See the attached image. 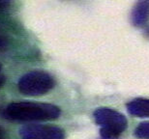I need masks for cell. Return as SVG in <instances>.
Returning a JSON list of instances; mask_svg holds the SVG:
<instances>
[{
    "label": "cell",
    "instance_id": "obj_11",
    "mask_svg": "<svg viewBox=\"0 0 149 139\" xmlns=\"http://www.w3.org/2000/svg\"><path fill=\"white\" fill-rule=\"evenodd\" d=\"M102 139H116V138H102Z\"/></svg>",
    "mask_w": 149,
    "mask_h": 139
},
{
    "label": "cell",
    "instance_id": "obj_8",
    "mask_svg": "<svg viewBox=\"0 0 149 139\" xmlns=\"http://www.w3.org/2000/svg\"><path fill=\"white\" fill-rule=\"evenodd\" d=\"M1 70H2V66L0 65V88H1V87L3 86V85H4L5 80H6L5 75L1 73Z\"/></svg>",
    "mask_w": 149,
    "mask_h": 139
},
{
    "label": "cell",
    "instance_id": "obj_1",
    "mask_svg": "<svg viewBox=\"0 0 149 139\" xmlns=\"http://www.w3.org/2000/svg\"><path fill=\"white\" fill-rule=\"evenodd\" d=\"M61 110L52 103L19 102H12L3 109L2 116L12 122L52 121L60 117Z\"/></svg>",
    "mask_w": 149,
    "mask_h": 139
},
{
    "label": "cell",
    "instance_id": "obj_3",
    "mask_svg": "<svg viewBox=\"0 0 149 139\" xmlns=\"http://www.w3.org/2000/svg\"><path fill=\"white\" fill-rule=\"evenodd\" d=\"M54 85V78L49 73L43 71H32L19 78L17 87L24 96L36 97L49 93Z\"/></svg>",
    "mask_w": 149,
    "mask_h": 139
},
{
    "label": "cell",
    "instance_id": "obj_4",
    "mask_svg": "<svg viewBox=\"0 0 149 139\" xmlns=\"http://www.w3.org/2000/svg\"><path fill=\"white\" fill-rule=\"evenodd\" d=\"M22 139H65V132L59 127L28 125L19 129Z\"/></svg>",
    "mask_w": 149,
    "mask_h": 139
},
{
    "label": "cell",
    "instance_id": "obj_9",
    "mask_svg": "<svg viewBox=\"0 0 149 139\" xmlns=\"http://www.w3.org/2000/svg\"><path fill=\"white\" fill-rule=\"evenodd\" d=\"M6 46H7V43H6V40L4 39V38L0 37V50L5 49Z\"/></svg>",
    "mask_w": 149,
    "mask_h": 139
},
{
    "label": "cell",
    "instance_id": "obj_6",
    "mask_svg": "<svg viewBox=\"0 0 149 139\" xmlns=\"http://www.w3.org/2000/svg\"><path fill=\"white\" fill-rule=\"evenodd\" d=\"M128 112L131 115L136 117H149V100L148 99H139L133 100L127 104Z\"/></svg>",
    "mask_w": 149,
    "mask_h": 139
},
{
    "label": "cell",
    "instance_id": "obj_2",
    "mask_svg": "<svg viewBox=\"0 0 149 139\" xmlns=\"http://www.w3.org/2000/svg\"><path fill=\"white\" fill-rule=\"evenodd\" d=\"M94 119L100 127L103 138H116L127 128V119L111 108L101 107L94 111Z\"/></svg>",
    "mask_w": 149,
    "mask_h": 139
},
{
    "label": "cell",
    "instance_id": "obj_5",
    "mask_svg": "<svg viewBox=\"0 0 149 139\" xmlns=\"http://www.w3.org/2000/svg\"><path fill=\"white\" fill-rule=\"evenodd\" d=\"M132 23L136 27H141L149 19V0H139L131 15Z\"/></svg>",
    "mask_w": 149,
    "mask_h": 139
},
{
    "label": "cell",
    "instance_id": "obj_10",
    "mask_svg": "<svg viewBox=\"0 0 149 139\" xmlns=\"http://www.w3.org/2000/svg\"><path fill=\"white\" fill-rule=\"evenodd\" d=\"M0 139H6V135H5V131L1 127H0Z\"/></svg>",
    "mask_w": 149,
    "mask_h": 139
},
{
    "label": "cell",
    "instance_id": "obj_7",
    "mask_svg": "<svg viewBox=\"0 0 149 139\" xmlns=\"http://www.w3.org/2000/svg\"><path fill=\"white\" fill-rule=\"evenodd\" d=\"M135 135L139 139H149V122L141 123L136 129Z\"/></svg>",
    "mask_w": 149,
    "mask_h": 139
}]
</instances>
